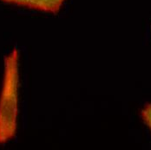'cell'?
<instances>
[{
	"mask_svg": "<svg viewBox=\"0 0 151 150\" xmlns=\"http://www.w3.org/2000/svg\"><path fill=\"white\" fill-rule=\"evenodd\" d=\"M19 53L12 50L4 59L0 90V145L15 137L19 115Z\"/></svg>",
	"mask_w": 151,
	"mask_h": 150,
	"instance_id": "obj_1",
	"label": "cell"
},
{
	"mask_svg": "<svg viewBox=\"0 0 151 150\" xmlns=\"http://www.w3.org/2000/svg\"><path fill=\"white\" fill-rule=\"evenodd\" d=\"M2 2L49 14H58L66 0H0Z\"/></svg>",
	"mask_w": 151,
	"mask_h": 150,
	"instance_id": "obj_2",
	"label": "cell"
},
{
	"mask_svg": "<svg viewBox=\"0 0 151 150\" xmlns=\"http://www.w3.org/2000/svg\"><path fill=\"white\" fill-rule=\"evenodd\" d=\"M141 118L151 131V103H148L141 110Z\"/></svg>",
	"mask_w": 151,
	"mask_h": 150,
	"instance_id": "obj_3",
	"label": "cell"
}]
</instances>
